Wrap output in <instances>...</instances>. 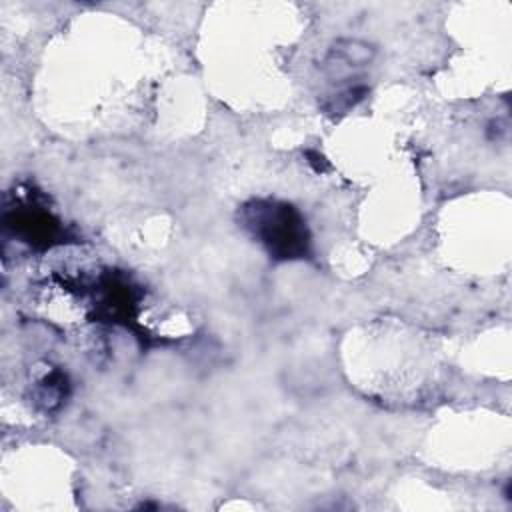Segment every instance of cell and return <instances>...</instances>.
<instances>
[{"label":"cell","instance_id":"cell-1","mask_svg":"<svg viewBox=\"0 0 512 512\" xmlns=\"http://www.w3.org/2000/svg\"><path fill=\"white\" fill-rule=\"evenodd\" d=\"M242 226L280 260L302 258L308 252V232L302 216L284 202L254 200L242 208Z\"/></svg>","mask_w":512,"mask_h":512}]
</instances>
